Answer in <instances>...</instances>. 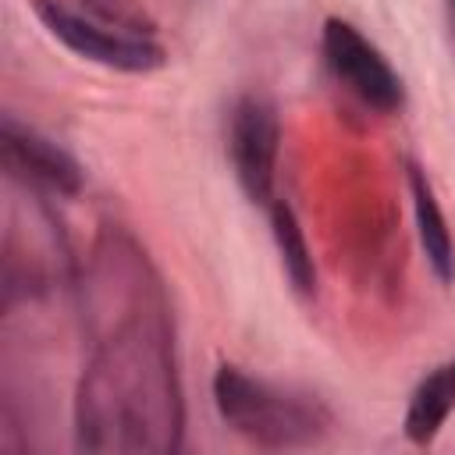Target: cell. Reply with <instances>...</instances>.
I'll list each match as a JSON object with an SVG mask.
<instances>
[{
	"label": "cell",
	"instance_id": "cell-1",
	"mask_svg": "<svg viewBox=\"0 0 455 455\" xmlns=\"http://www.w3.org/2000/svg\"><path fill=\"white\" fill-rule=\"evenodd\" d=\"M181 387L160 291L135 281L128 309L82 370L75 434L85 451H174L181 444Z\"/></svg>",
	"mask_w": 455,
	"mask_h": 455
},
{
	"label": "cell",
	"instance_id": "cell-4",
	"mask_svg": "<svg viewBox=\"0 0 455 455\" xmlns=\"http://www.w3.org/2000/svg\"><path fill=\"white\" fill-rule=\"evenodd\" d=\"M323 60L331 75L366 107L391 114L402 107V78L387 57L345 18L323 21Z\"/></svg>",
	"mask_w": 455,
	"mask_h": 455
},
{
	"label": "cell",
	"instance_id": "cell-8",
	"mask_svg": "<svg viewBox=\"0 0 455 455\" xmlns=\"http://www.w3.org/2000/svg\"><path fill=\"white\" fill-rule=\"evenodd\" d=\"M409 196H412V210H416V231H419V245L427 252V263L434 267V274L441 281L455 277V238L448 231V220L441 213V203L427 181V174L409 164Z\"/></svg>",
	"mask_w": 455,
	"mask_h": 455
},
{
	"label": "cell",
	"instance_id": "cell-3",
	"mask_svg": "<svg viewBox=\"0 0 455 455\" xmlns=\"http://www.w3.org/2000/svg\"><path fill=\"white\" fill-rule=\"evenodd\" d=\"M36 18L43 21V28L68 46L71 53H78L82 60L114 68V71H128V75H146L156 71L167 57L164 46L153 43L142 32H128V28H110L103 21H92L78 11H71L60 0H28Z\"/></svg>",
	"mask_w": 455,
	"mask_h": 455
},
{
	"label": "cell",
	"instance_id": "cell-7",
	"mask_svg": "<svg viewBox=\"0 0 455 455\" xmlns=\"http://www.w3.org/2000/svg\"><path fill=\"white\" fill-rule=\"evenodd\" d=\"M451 412H455V355L434 366L409 395V409L402 419L405 437L412 444H430Z\"/></svg>",
	"mask_w": 455,
	"mask_h": 455
},
{
	"label": "cell",
	"instance_id": "cell-2",
	"mask_svg": "<svg viewBox=\"0 0 455 455\" xmlns=\"http://www.w3.org/2000/svg\"><path fill=\"white\" fill-rule=\"evenodd\" d=\"M213 405L235 434L259 448H302L331 430V412L316 398L274 387L228 363L213 373Z\"/></svg>",
	"mask_w": 455,
	"mask_h": 455
},
{
	"label": "cell",
	"instance_id": "cell-5",
	"mask_svg": "<svg viewBox=\"0 0 455 455\" xmlns=\"http://www.w3.org/2000/svg\"><path fill=\"white\" fill-rule=\"evenodd\" d=\"M277 146H281V124L274 103L263 96H242L231 110L228 149H231L235 178L252 203L267 206L274 199Z\"/></svg>",
	"mask_w": 455,
	"mask_h": 455
},
{
	"label": "cell",
	"instance_id": "cell-9",
	"mask_svg": "<svg viewBox=\"0 0 455 455\" xmlns=\"http://www.w3.org/2000/svg\"><path fill=\"white\" fill-rule=\"evenodd\" d=\"M267 210H270V231H274V242H277V252H281L288 281L295 284V291L313 295L316 267H313V256H309V245H306V235H302V224H299L295 210L277 196L267 203Z\"/></svg>",
	"mask_w": 455,
	"mask_h": 455
},
{
	"label": "cell",
	"instance_id": "cell-10",
	"mask_svg": "<svg viewBox=\"0 0 455 455\" xmlns=\"http://www.w3.org/2000/svg\"><path fill=\"white\" fill-rule=\"evenodd\" d=\"M448 14H451V25H455V0H448Z\"/></svg>",
	"mask_w": 455,
	"mask_h": 455
},
{
	"label": "cell",
	"instance_id": "cell-6",
	"mask_svg": "<svg viewBox=\"0 0 455 455\" xmlns=\"http://www.w3.org/2000/svg\"><path fill=\"white\" fill-rule=\"evenodd\" d=\"M0 153H4V167L14 181L43 188V192H57V196H78L82 192V167L78 160L60 149L53 139L39 135L36 128L4 117L0 121Z\"/></svg>",
	"mask_w": 455,
	"mask_h": 455
}]
</instances>
